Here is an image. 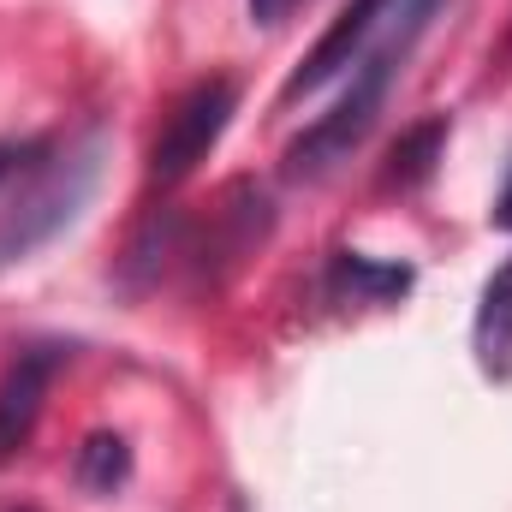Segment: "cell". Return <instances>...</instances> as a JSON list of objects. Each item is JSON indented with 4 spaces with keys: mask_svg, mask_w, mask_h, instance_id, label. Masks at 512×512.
I'll list each match as a JSON object with an SVG mask.
<instances>
[{
    "mask_svg": "<svg viewBox=\"0 0 512 512\" xmlns=\"http://www.w3.org/2000/svg\"><path fill=\"white\" fill-rule=\"evenodd\" d=\"M435 12H441V0H399V12L382 24V36H376V42L358 54V66L346 72L340 102L286 149V179H322V173H334L340 161H352V149H358V143L370 137V126L382 120L387 96H393L405 60L417 54L423 30L435 24Z\"/></svg>",
    "mask_w": 512,
    "mask_h": 512,
    "instance_id": "1",
    "label": "cell"
},
{
    "mask_svg": "<svg viewBox=\"0 0 512 512\" xmlns=\"http://www.w3.org/2000/svg\"><path fill=\"white\" fill-rule=\"evenodd\" d=\"M102 155H108V137L102 131H84L78 143L48 149L18 179V191L0 209V274L18 268V262H30L42 245H54L84 215V203L102 185Z\"/></svg>",
    "mask_w": 512,
    "mask_h": 512,
    "instance_id": "2",
    "label": "cell"
},
{
    "mask_svg": "<svg viewBox=\"0 0 512 512\" xmlns=\"http://www.w3.org/2000/svg\"><path fill=\"white\" fill-rule=\"evenodd\" d=\"M233 114H239V84H233V78H203V84H191V90L173 102L167 126H161L155 149H149V179H155V185H185V179L209 161V149L221 143V131L233 126Z\"/></svg>",
    "mask_w": 512,
    "mask_h": 512,
    "instance_id": "3",
    "label": "cell"
},
{
    "mask_svg": "<svg viewBox=\"0 0 512 512\" xmlns=\"http://www.w3.org/2000/svg\"><path fill=\"white\" fill-rule=\"evenodd\" d=\"M66 364H72L66 340H30L6 364V376H0V471L30 447V435L42 423V399H48V387Z\"/></svg>",
    "mask_w": 512,
    "mask_h": 512,
    "instance_id": "4",
    "label": "cell"
},
{
    "mask_svg": "<svg viewBox=\"0 0 512 512\" xmlns=\"http://www.w3.org/2000/svg\"><path fill=\"white\" fill-rule=\"evenodd\" d=\"M399 12V0H346L340 6V18L316 36V48L298 60V72L286 78V90H280V102H304V96H316L322 84H334V78H346L352 66H358V54L382 36V24Z\"/></svg>",
    "mask_w": 512,
    "mask_h": 512,
    "instance_id": "5",
    "label": "cell"
},
{
    "mask_svg": "<svg viewBox=\"0 0 512 512\" xmlns=\"http://www.w3.org/2000/svg\"><path fill=\"white\" fill-rule=\"evenodd\" d=\"M411 286H417L411 262H382L364 251H334L322 268V292L334 304H399Z\"/></svg>",
    "mask_w": 512,
    "mask_h": 512,
    "instance_id": "6",
    "label": "cell"
},
{
    "mask_svg": "<svg viewBox=\"0 0 512 512\" xmlns=\"http://www.w3.org/2000/svg\"><path fill=\"white\" fill-rule=\"evenodd\" d=\"M471 346L483 376H512V256L489 274L483 298H477V322H471Z\"/></svg>",
    "mask_w": 512,
    "mask_h": 512,
    "instance_id": "7",
    "label": "cell"
},
{
    "mask_svg": "<svg viewBox=\"0 0 512 512\" xmlns=\"http://www.w3.org/2000/svg\"><path fill=\"white\" fill-rule=\"evenodd\" d=\"M447 137H453V120L447 114H429V120H417V126L399 131V143L387 149V167H382V185L393 191H417V185H429V173H435V161H441V149H447Z\"/></svg>",
    "mask_w": 512,
    "mask_h": 512,
    "instance_id": "8",
    "label": "cell"
},
{
    "mask_svg": "<svg viewBox=\"0 0 512 512\" xmlns=\"http://www.w3.org/2000/svg\"><path fill=\"white\" fill-rule=\"evenodd\" d=\"M72 483H78L84 495H114V489H126V483H131L126 435H114V429L84 435V447L72 453Z\"/></svg>",
    "mask_w": 512,
    "mask_h": 512,
    "instance_id": "9",
    "label": "cell"
},
{
    "mask_svg": "<svg viewBox=\"0 0 512 512\" xmlns=\"http://www.w3.org/2000/svg\"><path fill=\"white\" fill-rule=\"evenodd\" d=\"M48 149H54L48 137H0V191H6L12 179H24Z\"/></svg>",
    "mask_w": 512,
    "mask_h": 512,
    "instance_id": "10",
    "label": "cell"
},
{
    "mask_svg": "<svg viewBox=\"0 0 512 512\" xmlns=\"http://www.w3.org/2000/svg\"><path fill=\"white\" fill-rule=\"evenodd\" d=\"M245 6H251L256 24H280V18H286V12H292L298 0H245Z\"/></svg>",
    "mask_w": 512,
    "mask_h": 512,
    "instance_id": "11",
    "label": "cell"
},
{
    "mask_svg": "<svg viewBox=\"0 0 512 512\" xmlns=\"http://www.w3.org/2000/svg\"><path fill=\"white\" fill-rule=\"evenodd\" d=\"M489 227L512 233V173H507V185H501V197H495V209H489Z\"/></svg>",
    "mask_w": 512,
    "mask_h": 512,
    "instance_id": "12",
    "label": "cell"
},
{
    "mask_svg": "<svg viewBox=\"0 0 512 512\" xmlns=\"http://www.w3.org/2000/svg\"><path fill=\"white\" fill-rule=\"evenodd\" d=\"M227 512H251V501H245V495H233V501H227Z\"/></svg>",
    "mask_w": 512,
    "mask_h": 512,
    "instance_id": "13",
    "label": "cell"
},
{
    "mask_svg": "<svg viewBox=\"0 0 512 512\" xmlns=\"http://www.w3.org/2000/svg\"><path fill=\"white\" fill-rule=\"evenodd\" d=\"M18 512H30V507H18Z\"/></svg>",
    "mask_w": 512,
    "mask_h": 512,
    "instance_id": "14",
    "label": "cell"
}]
</instances>
